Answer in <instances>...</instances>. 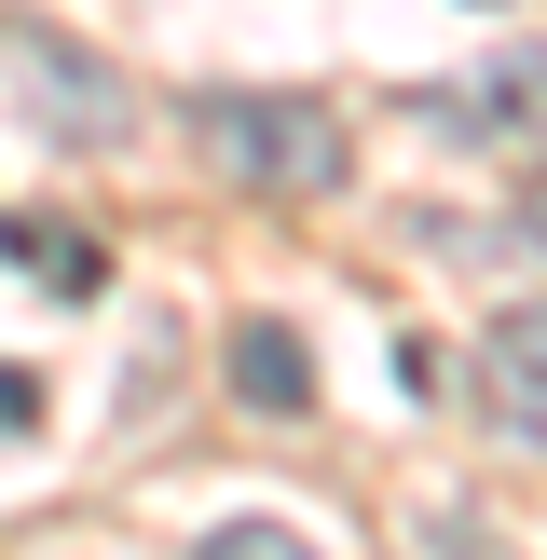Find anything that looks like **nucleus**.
<instances>
[{"label": "nucleus", "mask_w": 547, "mask_h": 560, "mask_svg": "<svg viewBox=\"0 0 547 560\" xmlns=\"http://www.w3.org/2000/svg\"><path fill=\"white\" fill-rule=\"evenodd\" d=\"M479 397H492V424H507V438H534V452H547V301L492 315V342H479Z\"/></svg>", "instance_id": "obj_2"}, {"label": "nucleus", "mask_w": 547, "mask_h": 560, "mask_svg": "<svg viewBox=\"0 0 547 560\" xmlns=\"http://www.w3.org/2000/svg\"><path fill=\"white\" fill-rule=\"evenodd\" d=\"M191 560H315V547H301L288 520H233V534H206Z\"/></svg>", "instance_id": "obj_7"}, {"label": "nucleus", "mask_w": 547, "mask_h": 560, "mask_svg": "<svg viewBox=\"0 0 547 560\" xmlns=\"http://www.w3.org/2000/svg\"><path fill=\"white\" fill-rule=\"evenodd\" d=\"M191 151L219 164L233 191H274V206H328L342 191V124H328L315 96H260V82H219V96H191Z\"/></svg>", "instance_id": "obj_1"}, {"label": "nucleus", "mask_w": 547, "mask_h": 560, "mask_svg": "<svg viewBox=\"0 0 547 560\" xmlns=\"http://www.w3.org/2000/svg\"><path fill=\"white\" fill-rule=\"evenodd\" d=\"M424 124H492V137H534L547 124V55H507V69L479 82H438V96H410Z\"/></svg>", "instance_id": "obj_3"}, {"label": "nucleus", "mask_w": 547, "mask_h": 560, "mask_svg": "<svg viewBox=\"0 0 547 560\" xmlns=\"http://www.w3.org/2000/svg\"><path fill=\"white\" fill-rule=\"evenodd\" d=\"M233 397L274 410V424H301V410H315V355H301V328H274V315L233 328Z\"/></svg>", "instance_id": "obj_4"}, {"label": "nucleus", "mask_w": 547, "mask_h": 560, "mask_svg": "<svg viewBox=\"0 0 547 560\" xmlns=\"http://www.w3.org/2000/svg\"><path fill=\"white\" fill-rule=\"evenodd\" d=\"M534 233H547V191H534Z\"/></svg>", "instance_id": "obj_9"}, {"label": "nucleus", "mask_w": 547, "mask_h": 560, "mask_svg": "<svg viewBox=\"0 0 547 560\" xmlns=\"http://www.w3.org/2000/svg\"><path fill=\"white\" fill-rule=\"evenodd\" d=\"M0 260H14L27 288H55V301H96L109 288V246L69 233V219H0Z\"/></svg>", "instance_id": "obj_5"}, {"label": "nucleus", "mask_w": 547, "mask_h": 560, "mask_svg": "<svg viewBox=\"0 0 547 560\" xmlns=\"http://www.w3.org/2000/svg\"><path fill=\"white\" fill-rule=\"evenodd\" d=\"M14 424H42V383H27V370H0V438H14Z\"/></svg>", "instance_id": "obj_8"}, {"label": "nucleus", "mask_w": 547, "mask_h": 560, "mask_svg": "<svg viewBox=\"0 0 547 560\" xmlns=\"http://www.w3.org/2000/svg\"><path fill=\"white\" fill-rule=\"evenodd\" d=\"M27 96H42V109H69V124H96V109H109V82L82 69V55H55V42H42V55H27Z\"/></svg>", "instance_id": "obj_6"}]
</instances>
